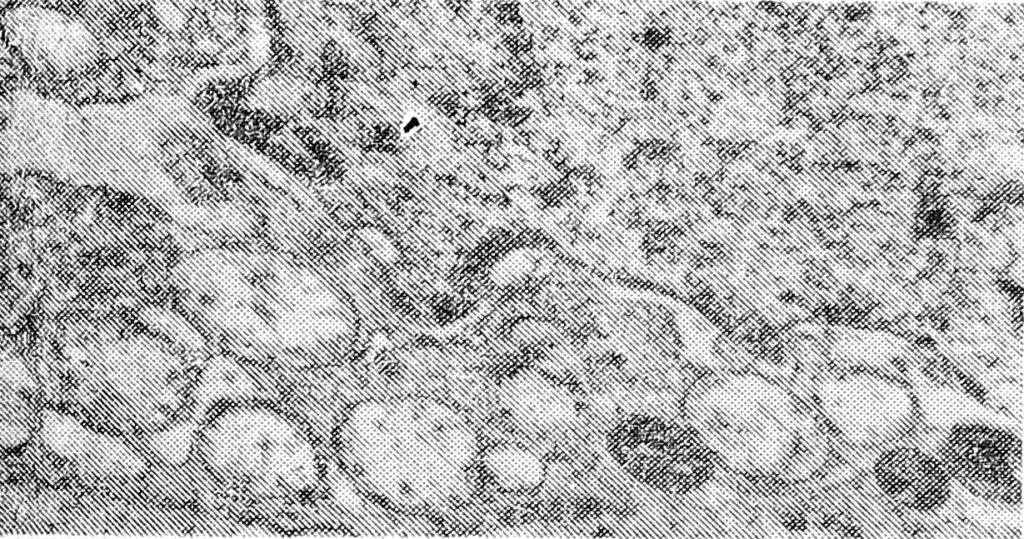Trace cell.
<instances>
[{
  "instance_id": "obj_7",
  "label": "cell",
  "mask_w": 1024,
  "mask_h": 539,
  "mask_svg": "<svg viewBox=\"0 0 1024 539\" xmlns=\"http://www.w3.org/2000/svg\"><path fill=\"white\" fill-rule=\"evenodd\" d=\"M874 472L878 485L890 498L913 510H933L949 496L950 475L944 465L918 449L898 448L883 453Z\"/></svg>"
},
{
  "instance_id": "obj_13",
  "label": "cell",
  "mask_w": 1024,
  "mask_h": 539,
  "mask_svg": "<svg viewBox=\"0 0 1024 539\" xmlns=\"http://www.w3.org/2000/svg\"><path fill=\"white\" fill-rule=\"evenodd\" d=\"M25 438H26V433H25V431H23L22 428H19L16 425H12V424H7L5 426V424L2 423L1 439H2V444L3 445H7V446L18 445L19 443L24 441Z\"/></svg>"
},
{
  "instance_id": "obj_14",
  "label": "cell",
  "mask_w": 1024,
  "mask_h": 539,
  "mask_svg": "<svg viewBox=\"0 0 1024 539\" xmlns=\"http://www.w3.org/2000/svg\"><path fill=\"white\" fill-rule=\"evenodd\" d=\"M7 381L24 387L31 382L28 375L25 373V369L16 364V361L7 362Z\"/></svg>"
},
{
  "instance_id": "obj_10",
  "label": "cell",
  "mask_w": 1024,
  "mask_h": 539,
  "mask_svg": "<svg viewBox=\"0 0 1024 539\" xmlns=\"http://www.w3.org/2000/svg\"><path fill=\"white\" fill-rule=\"evenodd\" d=\"M42 434L46 443L56 452L74 456L90 444L89 432L69 415L48 412L43 419Z\"/></svg>"
},
{
  "instance_id": "obj_9",
  "label": "cell",
  "mask_w": 1024,
  "mask_h": 539,
  "mask_svg": "<svg viewBox=\"0 0 1024 539\" xmlns=\"http://www.w3.org/2000/svg\"><path fill=\"white\" fill-rule=\"evenodd\" d=\"M481 459L493 481L510 492L532 491L538 488L546 477L543 460L519 444H496L488 448Z\"/></svg>"
},
{
  "instance_id": "obj_1",
  "label": "cell",
  "mask_w": 1024,
  "mask_h": 539,
  "mask_svg": "<svg viewBox=\"0 0 1024 539\" xmlns=\"http://www.w3.org/2000/svg\"><path fill=\"white\" fill-rule=\"evenodd\" d=\"M340 463L374 499L422 510L459 498L480 455L466 419L434 398H374L353 406L336 434Z\"/></svg>"
},
{
  "instance_id": "obj_4",
  "label": "cell",
  "mask_w": 1024,
  "mask_h": 539,
  "mask_svg": "<svg viewBox=\"0 0 1024 539\" xmlns=\"http://www.w3.org/2000/svg\"><path fill=\"white\" fill-rule=\"evenodd\" d=\"M614 450L636 479L672 494L698 488L712 472L711 454L689 426L661 417L640 414L624 421Z\"/></svg>"
},
{
  "instance_id": "obj_3",
  "label": "cell",
  "mask_w": 1024,
  "mask_h": 539,
  "mask_svg": "<svg viewBox=\"0 0 1024 539\" xmlns=\"http://www.w3.org/2000/svg\"><path fill=\"white\" fill-rule=\"evenodd\" d=\"M685 416L711 455L746 475L778 474L798 443L793 402L779 386L754 375L704 382L687 397Z\"/></svg>"
},
{
  "instance_id": "obj_12",
  "label": "cell",
  "mask_w": 1024,
  "mask_h": 539,
  "mask_svg": "<svg viewBox=\"0 0 1024 539\" xmlns=\"http://www.w3.org/2000/svg\"><path fill=\"white\" fill-rule=\"evenodd\" d=\"M503 266L495 270V277L501 280H509L519 278L529 268L531 259L526 254L512 253L508 254L501 261Z\"/></svg>"
},
{
  "instance_id": "obj_5",
  "label": "cell",
  "mask_w": 1024,
  "mask_h": 539,
  "mask_svg": "<svg viewBox=\"0 0 1024 539\" xmlns=\"http://www.w3.org/2000/svg\"><path fill=\"white\" fill-rule=\"evenodd\" d=\"M950 476L986 498L1017 503L1021 498V441L1006 430L961 424L948 435L941 452Z\"/></svg>"
},
{
  "instance_id": "obj_2",
  "label": "cell",
  "mask_w": 1024,
  "mask_h": 539,
  "mask_svg": "<svg viewBox=\"0 0 1024 539\" xmlns=\"http://www.w3.org/2000/svg\"><path fill=\"white\" fill-rule=\"evenodd\" d=\"M206 446L213 467L248 504L285 507L321 486V459L308 432L266 403L230 406L210 427Z\"/></svg>"
},
{
  "instance_id": "obj_6",
  "label": "cell",
  "mask_w": 1024,
  "mask_h": 539,
  "mask_svg": "<svg viewBox=\"0 0 1024 539\" xmlns=\"http://www.w3.org/2000/svg\"><path fill=\"white\" fill-rule=\"evenodd\" d=\"M824 409L850 438L864 443L892 440L912 414L908 394L893 382L855 375L832 382L824 391Z\"/></svg>"
},
{
  "instance_id": "obj_8",
  "label": "cell",
  "mask_w": 1024,
  "mask_h": 539,
  "mask_svg": "<svg viewBox=\"0 0 1024 539\" xmlns=\"http://www.w3.org/2000/svg\"><path fill=\"white\" fill-rule=\"evenodd\" d=\"M505 410L521 424L554 430L568 425L577 414L572 393L557 382L534 373L516 374L500 389Z\"/></svg>"
},
{
  "instance_id": "obj_11",
  "label": "cell",
  "mask_w": 1024,
  "mask_h": 539,
  "mask_svg": "<svg viewBox=\"0 0 1024 539\" xmlns=\"http://www.w3.org/2000/svg\"><path fill=\"white\" fill-rule=\"evenodd\" d=\"M194 430L191 423H178L157 434L152 443L154 448L167 460L180 463L186 459L191 448Z\"/></svg>"
}]
</instances>
